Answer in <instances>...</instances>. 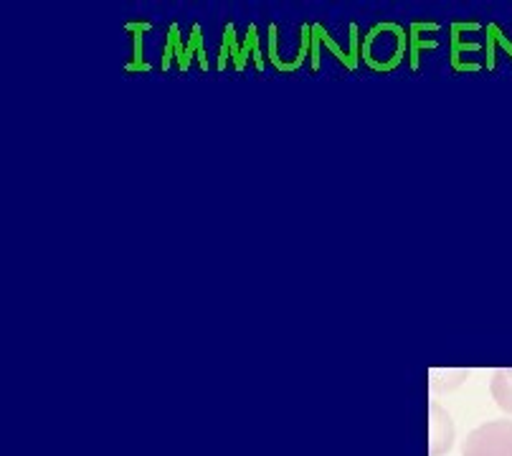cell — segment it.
<instances>
[{
    "instance_id": "obj_2",
    "label": "cell",
    "mask_w": 512,
    "mask_h": 456,
    "mask_svg": "<svg viewBox=\"0 0 512 456\" xmlns=\"http://www.w3.org/2000/svg\"><path fill=\"white\" fill-rule=\"evenodd\" d=\"M454 424L436 403H431V456H442L452 449Z\"/></svg>"
},
{
    "instance_id": "obj_3",
    "label": "cell",
    "mask_w": 512,
    "mask_h": 456,
    "mask_svg": "<svg viewBox=\"0 0 512 456\" xmlns=\"http://www.w3.org/2000/svg\"><path fill=\"white\" fill-rule=\"evenodd\" d=\"M490 393L497 406L512 416V368H502L492 373Z\"/></svg>"
},
{
    "instance_id": "obj_1",
    "label": "cell",
    "mask_w": 512,
    "mask_h": 456,
    "mask_svg": "<svg viewBox=\"0 0 512 456\" xmlns=\"http://www.w3.org/2000/svg\"><path fill=\"white\" fill-rule=\"evenodd\" d=\"M462 456H512V421H487L469 431Z\"/></svg>"
}]
</instances>
